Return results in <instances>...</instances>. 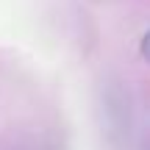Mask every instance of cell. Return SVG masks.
Segmentation results:
<instances>
[{"instance_id":"cell-1","label":"cell","mask_w":150,"mask_h":150,"mask_svg":"<svg viewBox=\"0 0 150 150\" xmlns=\"http://www.w3.org/2000/svg\"><path fill=\"white\" fill-rule=\"evenodd\" d=\"M142 56H145L147 64H150V33H145V39H142Z\"/></svg>"}]
</instances>
